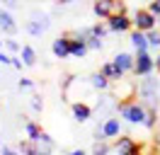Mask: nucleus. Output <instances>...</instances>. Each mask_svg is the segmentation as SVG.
Instances as JSON below:
<instances>
[{
	"label": "nucleus",
	"instance_id": "58836bf2",
	"mask_svg": "<svg viewBox=\"0 0 160 155\" xmlns=\"http://www.w3.org/2000/svg\"><path fill=\"white\" fill-rule=\"evenodd\" d=\"M58 2H63V5H68V2H75V0H58Z\"/></svg>",
	"mask_w": 160,
	"mask_h": 155
},
{
	"label": "nucleus",
	"instance_id": "cd10ccee",
	"mask_svg": "<svg viewBox=\"0 0 160 155\" xmlns=\"http://www.w3.org/2000/svg\"><path fill=\"white\" fill-rule=\"evenodd\" d=\"M5 48H8V51H10V53H17V51H20V44H17V41H15V39H5Z\"/></svg>",
	"mask_w": 160,
	"mask_h": 155
},
{
	"label": "nucleus",
	"instance_id": "ea45409f",
	"mask_svg": "<svg viewBox=\"0 0 160 155\" xmlns=\"http://www.w3.org/2000/svg\"><path fill=\"white\" fill-rule=\"evenodd\" d=\"M0 48H2V39H0Z\"/></svg>",
	"mask_w": 160,
	"mask_h": 155
},
{
	"label": "nucleus",
	"instance_id": "e433bc0d",
	"mask_svg": "<svg viewBox=\"0 0 160 155\" xmlns=\"http://www.w3.org/2000/svg\"><path fill=\"white\" fill-rule=\"evenodd\" d=\"M70 155H85V153H82V150H80V148H78V150H73V153H70Z\"/></svg>",
	"mask_w": 160,
	"mask_h": 155
},
{
	"label": "nucleus",
	"instance_id": "a878e982",
	"mask_svg": "<svg viewBox=\"0 0 160 155\" xmlns=\"http://www.w3.org/2000/svg\"><path fill=\"white\" fill-rule=\"evenodd\" d=\"M32 19H37L44 29H49V24H51V19H49V15H44V12H32Z\"/></svg>",
	"mask_w": 160,
	"mask_h": 155
},
{
	"label": "nucleus",
	"instance_id": "4c0bfd02",
	"mask_svg": "<svg viewBox=\"0 0 160 155\" xmlns=\"http://www.w3.org/2000/svg\"><path fill=\"white\" fill-rule=\"evenodd\" d=\"M155 68L160 70V53H158V58H155Z\"/></svg>",
	"mask_w": 160,
	"mask_h": 155
},
{
	"label": "nucleus",
	"instance_id": "9d476101",
	"mask_svg": "<svg viewBox=\"0 0 160 155\" xmlns=\"http://www.w3.org/2000/svg\"><path fill=\"white\" fill-rule=\"evenodd\" d=\"M90 51V46H88V41L82 37H70V56L73 58H85V53Z\"/></svg>",
	"mask_w": 160,
	"mask_h": 155
},
{
	"label": "nucleus",
	"instance_id": "c85d7f7f",
	"mask_svg": "<svg viewBox=\"0 0 160 155\" xmlns=\"http://www.w3.org/2000/svg\"><path fill=\"white\" fill-rule=\"evenodd\" d=\"M32 109H34V112H41V109H44V102H41V97H39V95L32 97Z\"/></svg>",
	"mask_w": 160,
	"mask_h": 155
},
{
	"label": "nucleus",
	"instance_id": "b1692460",
	"mask_svg": "<svg viewBox=\"0 0 160 155\" xmlns=\"http://www.w3.org/2000/svg\"><path fill=\"white\" fill-rule=\"evenodd\" d=\"M37 143H39L41 148H44V150H49V153L53 150V138H51V136L46 133V131H41V138L37 141Z\"/></svg>",
	"mask_w": 160,
	"mask_h": 155
},
{
	"label": "nucleus",
	"instance_id": "72a5a7b5",
	"mask_svg": "<svg viewBox=\"0 0 160 155\" xmlns=\"http://www.w3.org/2000/svg\"><path fill=\"white\" fill-rule=\"evenodd\" d=\"M2 5H5V8H10V10H15L20 2H17V0H2Z\"/></svg>",
	"mask_w": 160,
	"mask_h": 155
},
{
	"label": "nucleus",
	"instance_id": "c756f323",
	"mask_svg": "<svg viewBox=\"0 0 160 155\" xmlns=\"http://www.w3.org/2000/svg\"><path fill=\"white\" fill-rule=\"evenodd\" d=\"M0 63H2V66H12V56H10V53H5L2 48H0Z\"/></svg>",
	"mask_w": 160,
	"mask_h": 155
},
{
	"label": "nucleus",
	"instance_id": "aec40b11",
	"mask_svg": "<svg viewBox=\"0 0 160 155\" xmlns=\"http://www.w3.org/2000/svg\"><path fill=\"white\" fill-rule=\"evenodd\" d=\"M20 53H22L24 66H34V63H37V51H34L32 46H22V48H20Z\"/></svg>",
	"mask_w": 160,
	"mask_h": 155
},
{
	"label": "nucleus",
	"instance_id": "5701e85b",
	"mask_svg": "<svg viewBox=\"0 0 160 155\" xmlns=\"http://www.w3.org/2000/svg\"><path fill=\"white\" fill-rule=\"evenodd\" d=\"M143 126H146V128H155V126H158V109H148V112H146Z\"/></svg>",
	"mask_w": 160,
	"mask_h": 155
},
{
	"label": "nucleus",
	"instance_id": "dca6fc26",
	"mask_svg": "<svg viewBox=\"0 0 160 155\" xmlns=\"http://www.w3.org/2000/svg\"><path fill=\"white\" fill-rule=\"evenodd\" d=\"M133 61H136V56H131L126 51H119V53L114 56V63H117L124 73H131V70H133Z\"/></svg>",
	"mask_w": 160,
	"mask_h": 155
},
{
	"label": "nucleus",
	"instance_id": "bb28decb",
	"mask_svg": "<svg viewBox=\"0 0 160 155\" xmlns=\"http://www.w3.org/2000/svg\"><path fill=\"white\" fill-rule=\"evenodd\" d=\"M88 46H90V51H100L102 48V39L92 34V37H88Z\"/></svg>",
	"mask_w": 160,
	"mask_h": 155
},
{
	"label": "nucleus",
	"instance_id": "a211bd4d",
	"mask_svg": "<svg viewBox=\"0 0 160 155\" xmlns=\"http://www.w3.org/2000/svg\"><path fill=\"white\" fill-rule=\"evenodd\" d=\"M24 131H27V138L34 141V143L41 138V128H39V124H34V121H27V124H24Z\"/></svg>",
	"mask_w": 160,
	"mask_h": 155
},
{
	"label": "nucleus",
	"instance_id": "2f4dec72",
	"mask_svg": "<svg viewBox=\"0 0 160 155\" xmlns=\"http://www.w3.org/2000/svg\"><path fill=\"white\" fill-rule=\"evenodd\" d=\"M0 153H2V155H22L20 150H15V148H8V145H2V148H0Z\"/></svg>",
	"mask_w": 160,
	"mask_h": 155
},
{
	"label": "nucleus",
	"instance_id": "39448f33",
	"mask_svg": "<svg viewBox=\"0 0 160 155\" xmlns=\"http://www.w3.org/2000/svg\"><path fill=\"white\" fill-rule=\"evenodd\" d=\"M107 24H109L112 32L124 34V32H131V29H133V17H129L126 12H114V15L107 17Z\"/></svg>",
	"mask_w": 160,
	"mask_h": 155
},
{
	"label": "nucleus",
	"instance_id": "20e7f679",
	"mask_svg": "<svg viewBox=\"0 0 160 155\" xmlns=\"http://www.w3.org/2000/svg\"><path fill=\"white\" fill-rule=\"evenodd\" d=\"M158 27V15H153L148 8L146 10H136L133 12V29H141V32H150V29Z\"/></svg>",
	"mask_w": 160,
	"mask_h": 155
},
{
	"label": "nucleus",
	"instance_id": "0eeeda50",
	"mask_svg": "<svg viewBox=\"0 0 160 155\" xmlns=\"http://www.w3.org/2000/svg\"><path fill=\"white\" fill-rule=\"evenodd\" d=\"M92 12H95V17L107 19L109 15H114V12H117L114 0H95V2H92Z\"/></svg>",
	"mask_w": 160,
	"mask_h": 155
},
{
	"label": "nucleus",
	"instance_id": "c9c22d12",
	"mask_svg": "<svg viewBox=\"0 0 160 155\" xmlns=\"http://www.w3.org/2000/svg\"><path fill=\"white\" fill-rule=\"evenodd\" d=\"M22 66H24V61H22V58H15V56H12V68H20V70H22Z\"/></svg>",
	"mask_w": 160,
	"mask_h": 155
},
{
	"label": "nucleus",
	"instance_id": "f257e3e1",
	"mask_svg": "<svg viewBox=\"0 0 160 155\" xmlns=\"http://www.w3.org/2000/svg\"><path fill=\"white\" fill-rule=\"evenodd\" d=\"M117 112L119 116L126 121V124H143L146 121V112H148V107L143 104V102H133V99H126V102H117Z\"/></svg>",
	"mask_w": 160,
	"mask_h": 155
},
{
	"label": "nucleus",
	"instance_id": "f8f14e48",
	"mask_svg": "<svg viewBox=\"0 0 160 155\" xmlns=\"http://www.w3.org/2000/svg\"><path fill=\"white\" fill-rule=\"evenodd\" d=\"M102 131H104V136H107V141H109V138H119V136H121V121H119V116H109V119L102 124Z\"/></svg>",
	"mask_w": 160,
	"mask_h": 155
},
{
	"label": "nucleus",
	"instance_id": "7ed1b4c3",
	"mask_svg": "<svg viewBox=\"0 0 160 155\" xmlns=\"http://www.w3.org/2000/svg\"><path fill=\"white\" fill-rule=\"evenodd\" d=\"M155 70V58L150 56V51H136V61H133V75L136 78H146Z\"/></svg>",
	"mask_w": 160,
	"mask_h": 155
},
{
	"label": "nucleus",
	"instance_id": "4468645a",
	"mask_svg": "<svg viewBox=\"0 0 160 155\" xmlns=\"http://www.w3.org/2000/svg\"><path fill=\"white\" fill-rule=\"evenodd\" d=\"M102 73H104V75L109 78L112 82H121V80H124V75H126V73H124V70H121V68L117 66L114 61H109V63H104V66H102Z\"/></svg>",
	"mask_w": 160,
	"mask_h": 155
},
{
	"label": "nucleus",
	"instance_id": "6e6552de",
	"mask_svg": "<svg viewBox=\"0 0 160 155\" xmlns=\"http://www.w3.org/2000/svg\"><path fill=\"white\" fill-rule=\"evenodd\" d=\"M129 39L136 51H150V44H148V32H141V29H131L129 32Z\"/></svg>",
	"mask_w": 160,
	"mask_h": 155
},
{
	"label": "nucleus",
	"instance_id": "6ab92c4d",
	"mask_svg": "<svg viewBox=\"0 0 160 155\" xmlns=\"http://www.w3.org/2000/svg\"><path fill=\"white\" fill-rule=\"evenodd\" d=\"M90 32L95 34V37L104 39V37H107V34L112 32V29H109V24H107V19H102V22H97V24H92V27H90Z\"/></svg>",
	"mask_w": 160,
	"mask_h": 155
},
{
	"label": "nucleus",
	"instance_id": "423d86ee",
	"mask_svg": "<svg viewBox=\"0 0 160 155\" xmlns=\"http://www.w3.org/2000/svg\"><path fill=\"white\" fill-rule=\"evenodd\" d=\"M114 150H117V155H141V145L129 136H119L114 143Z\"/></svg>",
	"mask_w": 160,
	"mask_h": 155
},
{
	"label": "nucleus",
	"instance_id": "393cba45",
	"mask_svg": "<svg viewBox=\"0 0 160 155\" xmlns=\"http://www.w3.org/2000/svg\"><path fill=\"white\" fill-rule=\"evenodd\" d=\"M148 44H150V51H153V48H160V32H158V27L148 32Z\"/></svg>",
	"mask_w": 160,
	"mask_h": 155
},
{
	"label": "nucleus",
	"instance_id": "2eb2a0df",
	"mask_svg": "<svg viewBox=\"0 0 160 155\" xmlns=\"http://www.w3.org/2000/svg\"><path fill=\"white\" fill-rule=\"evenodd\" d=\"M20 153L22 155H51L49 150H44L39 143H34V141H29V138L20 143Z\"/></svg>",
	"mask_w": 160,
	"mask_h": 155
},
{
	"label": "nucleus",
	"instance_id": "412c9836",
	"mask_svg": "<svg viewBox=\"0 0 160 155\" xmlns=\"http://www.w3.org/2000/svg\"><path fill=\"white\" fill-rule=\"evenodd\" d=\"M24 29L29 32L32 37H41V34L46 32V29H44V27H41V24H39V22H37V19H29V22L24 24Z\"/></svg>",
	"mask_w": 160,
	"mask_h": 155
},
{
	"label": "nucleus",
	"instance_id": "f3484780",
	"mask_svg": "<svg viewBox=\"0 0 160 155\" xmlns=\"http://www.w3.org/2000/svg\"><path fill=\"white\" fill-rule=\"evenodd\" d=\"M109 82H112V80L104 75L102 70H100V73H95V75H90V85L95 87V90H100V92H102V90H107V87H109Z\"/></svg>",
	"mask_w": 160,
	"mask_h": 155
},
{
	"label": "nucleus",
	"instance_id": "a19ab883",
	"mask_svg": "<svg viewBox=\"0 0 160 155\" xmlns=\"http://www.w3.org/2000/svg\"><path fill=\"white\" fill-rule=\"evenodd\" d=\"M0 148H2V143H0Z\"/></svg>",
	"mask_w": 160,
	"mask_h": 155
},
{
	"label": "nucleus",
	"instance_id": "1a4fd4ad",
	"mask_svg": "<svg viewBox=\"0 0 160 155\" xmlns=\"http://www.w3.org/2000/svg\"><path fill=\"white\" fill-rule=\"evenodd\" d=\"M51 51H53V56H56V58H68V56H70V37H58V39H53Z\"/></svg>",
	"mask_w": 160,
	"mask_h": 155
},
{
	"label": "nucleus",
	"instance_id": "f03ea898",
	"mask_svg": "<svg viewBox=\"0 0 160 155\" xmlns=\"http://www.w3.org/2000/svg\"><path fill=\"white\" fill-rule=\"evenodd\" d=\"M158 92H160L158 78L146 75L138 85V102H143L148 109H158Z\"/></svg>",
	"mask_w": 160,
	"mask_h": 155
},
{
	"label": "nucleus",
	"instance_id": "9b49d317",
	"mask_svg": "<svg viewBox=\"0 0 160 155\" xmlns=\"http://www.w3.org/2000/svg\"><path fill=\"white\" fill-rule=\"evenodd\" d=\"M70 112H73V119H75L78 124H82V121H88V119L92 116V107L85 104V102H73Z\"/></svg>",
	"mask_w": 160,
	"mask_h": 155
},
{
	"label": "nucleus",
	"instance_id": "ddd939ff",
	"mask_svg": "<svg viewBox=\"0 0 160 155\" xmlns=\"http://www.w3.org/2000/svg\"><path fill=\"white\" fill-rule=\"evenodd\" d=\"M0 32L2 34H15L17 32V22L8 10H0Z\"/></svg>",
	"mask_w": 160,
	"mask_h": 155
},
{
	"label": "nucleus",
	"instance_id": "473e14b6",
	"mask_svg": "<svg viewBox=\"0 0 160 155\" xmlns=\"http://www.w3.org/2000/svg\"><path fill=\"white\" fill-rule=\"evenodd\" d=\"M32 85H34V82H32L29 78H20V87H22V90H29Z\"/></svg>",
	"mask_w": 160,
	"mask_h": 155
},
{
	"label": "nucleus",
	"instance_id": "f704fd0d",
	"mask_svg": "<svg viewBox=\"0 0 160 155\" xmlns=\"http://www.w3.org/2000/svg\"><path fill=\"white\" fill-rule=\"evenodd\" d=\"M153 143H155V145L160 148V124L155 126V136H153Z\"/></svg>",
	"mask_w": 160,
	"mask_h": 155
},
{
	"label": "nucleus",
	"instance_id": "4be33fe9",
	"mask_svg": "<svg viewBox=\"0 0 160 155\" xmlns=\"http://www.w3.org/2000/svg\"><path fill=\"white\" fill-rule=\"evenodd\" d=\"M109 143L107 141H95V145H92V153L90 155H109Z\"/></svg>",
	"mask_w": 160,
	"mask_h": 155
},
{
	"label": "nucleus",
	"instance_id": "7c9ffc66",
	"mask_svg": "<svg viewBox=\"0 0 160 155\" xmlns=\"http://www.w3.org/2000/svg\"><path fill=\"white\" fill-rule=\"evenodd\" d=\"M148 10H150V12H153V15H158V17H160V0H150Z\"/></svg>",
	"mask_w": 160,
	"mask_h": 155
},
{
	"label": "nucleus",
	"instance_id": "79ce46f5",
	"mask_svg": "<svg viewBox=\"0 0 160 155\" xmlns=\"http://www.w3.org/2000/svg\"><path fill=\"white\" fill-rule=\"evenodd\" d=\"M153 155H158V153H153Z\"/></svg>",
	"mask_w": 160,
	"mask_h": 155
}]
</instances>
